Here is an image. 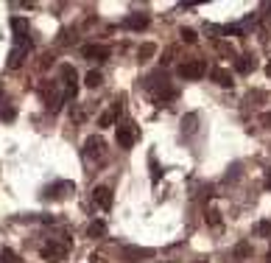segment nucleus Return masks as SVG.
<instances>
[{
    "label": "nucleus",
    "instance_id": "nucleus-1",
    "mask_svg": "<svg viewBox=\"0 0 271 263\" xmlns=\"http://www.w3.org/2000/svg\"><path fill=\"white\" fill-rule=\"evenodd\" d=\"M59 76H62V87H65V90H62V98H65V101H73L76 93H79V76H76L73 65H62Z\"/></svg>",
    "mask_w": 271,
    "mask_h": 263
},
{
    "label": "nucleus",
    "instance_id": "nucleus-2",
    "mask_svg": "<svg viewBox=\"0 0 271 263\" xmlns=\"http://www.w3.org/2000/svg\"><path fill=\"white\" fill-rule=\"evenodd\" d=\"M145 87H148L154 96H157V101H162V96L165 98H174V87L168 84V78H165V73H151L148 78H145Z\"/></svg>",
    "mask_w": 271,
    "mask_h": 263
},
{
    "label": "nucleus",
    "instance_id": "nucleus-3",
    "mask_svg": "<svg viewBox=\"0 0 271 263\" xmlns=\"http://www.w3.org/2000/svg\"><path fill=\"white\" fill-rule=\"evenodd\" d=\"M12 31H14V45L31 51V28H28V20H25V17H14L12 20Z\"/></svg>",
    "mask_w": 271,
    "mask_h": 263
},
{
    "label": "nucleus",
    "instance_id": "nucleus-4",
    "mask_svg": "<svg viewBox=\"0 0 271 263\" xmlns=\"http://www.w3.org/2000/svg\"><path fill=\"white\" fill-rule=\"evenodd\" d=\"M204 73H207L204 59H190V62H182L179 65V76L187 78V81H196V78H201Z\"/></svg>",
    "mask_w": 271,
    "mask_h": 263
},
{
    "label": "nucleus",
    "instance_id": "nucleus-5",
    "mask_svg": "<svg viewBox=\"0 0 271 263\" xmlns=\"http://www.w3.org/2000/svg\"><path fill=\"white\" fill-rule=\"evenodd\" d=\"M134 140H137V129H134V123H129V120L118 123V146H121V149H132Z\"/></svg>",
    "mask_w": 271,
    "mask_h": 263
},
{
    "label": "nucleus",
    "instance_id": "nucleus-6",
    "mask_svg": "<svg viewBox=\"0 0 271 263\" xmlns=\"http://www.w3.org/2000/svg\"><path fill=\"white\" fill-rule=\"evenodd\" d=\"M154 255V249H148V246H123L121 249V257L126 263H137L143 260V257H151Z\"/></svg>",
    "mask_w": 271,
    "mask_h": 263
},
{
    "label": "nucleus",
    "instance_id": "nucleus-7",
    "mask_svg": "<svg viewBox=\"0 0 271 263\" xmlns=\"http://www.w3.org/2000/svg\"><path fill=\"white\" fill-rule=\"evenodd\" d=\"M84 157L87 160H101L103 157V140L98 138V135H90V138L84 140Z\"/></svg>",
    "mask_w": 271,
    "mask_h": 263
},
{
    "label": "nucleus",
    "instance_id": "nucleus-8",
    "mask_svg": "<svg viewBox=\"0 0 271 263\" xmlns=\"http://www.w3.org/2000/svg\"><path fill=\"white\" fill-rule=\"evenodd\" d=\"M109 54H112V51H109L106 45H95V42H90V45L81 48V56H84V59H95V62H106Z\"/></svg>",
    "mask_w": 271,
    "mask_h": 263
},
{
    "label": "nucleus",
    "instance_id": "nucleus-9",
    "mask_svg": "<svg viewBox=\"0 0 271 263\" xmlns=\"http://www.w3.org/2000/svg\"><path fill=\"white\" fill-rule=\"evenodd\" d=\"M42 257H45V260L59 263V260H65V257H67V246H65V244H56V241H50V244L42 246Z\"/></svg>",
    "mask_w": 271,
    "mask_h": 263
},
{
    "label": "nucleus",
    "instance_id": "nucleus-10",
    "mask_svg": "<svg viewBox=\"0 0 271 263\" xmlns=\"http://www.w3.org/2000/svg\"><path fill=\"white\" fill-rule=\"evenodd\" d=\"M70 191H76V185L65 180V182H56V185L45 188V193H42V196H45V199H65Z\"/></svg>",
    "mask_w": 271,
    "mask_h": 263
},
{
    "label": "nucleus",
    "instance_id": "nucleus-11",
    "mask_svg": "<svg viewBox=\"0 0 271 263\" xmlns=\"http://www.w3.org/2000/svg\"><path fill=\"white\" fill-rule=\"evenodd\" d=\"M148 23H151V17L145 12H134L123 20V25H126L129 31H143V28H148Z\"/></svg>",
    "mask_w": 271,
    "mask_h": 263
},
{
    "label": "nucleus",
    "instance_id": "nucleus-12",
    "mask_svg": "<svg viewBox=\"0 0 271 263\" xmlns=\"http://www.w3.org/2000/svg\"><path fill=\"white\" fill-rule=\"evenodd\" d=\"M92 202H95L101 210H109V207H112V188L98 185L95 191H92Z\"/></svg>",
    "mask_w": 271,
    "mask_h": 263
},
{
    "label": "nucleus",
    "instance_id": "nucleus-13",
    "mask_svg": "<svg viewBox=\"0 0 271 263\" xmlns=\"http://www.w3.org/2000/svg\"><path fill=\"white\" fill-rule=\"evenodd\" d=\"M210 78L218 84V87H232V84H235V81H232V73H229L227 67H212Z\"/></svg>",
    "mask_w": 271,
    "mask_h": 263
},
{
    "label": "nucleus",
    "instance_id": "nucleus-14",
    "mask_svg": "<svg viewBox=\"0 0 271 263\" xmlns=\"http://www.w3.org/2000/svg\"><path fill=\"white\" fill-rule=\"evenodd\" d=\"M28 56V48H20V45H14L12 48V54H9V62H6V67L9 70H17L20 65H23V59Z\"/></svg>",
    "mask_w": 271,
    "mask_h": 263
},
{
    "label": "nucleus",
    "instance_id": "nucleus-15",
    "mask_svg": "<svg viewBox=\"0 0 271 263\" xmlns=\"http://www.w3.org/2000/svg\"><path fill=\"white\" fill-rule=\"evenodd\" d=\"M254 67H257V62H254V56H238V59H235V70L238 73H252L254 70Z\"/></svg>",
    "mask_w": 271,
    "mask_h": 263
},
{
    "label": "nucleus",
    "instance_id": "nucleus-16",
    "mask_svg": "<svg viewBox=\"0 0 271 263\" xmlns=\"http://www.w3.org/2000/svg\"><path fill=\"white\" fill-rule=\"evenodd\" d=\"M154 54H157V45H154V42H143V45L137 48V59L140 62H148Z\"/></svg>",
    "mask_w": 271,
    "mask_h": 263
},
{
    "label": "nucleus",
    "instance_id": "nucleus-17",
    "mask_svg": "<svg viewBox=\"0 0 271 263\" xmlns=\"http://www.w3.org/2000/svg\"><path fill=\"white\" fill-rule=\"evenodd\" d=\"M84 84L90 87V90H95V87H101V84H103V76H101L98 70H90V73L84 76Z\"/></svg>",
    "mask_w": 271,
    "mask_h": 263
},
{
    "label": "nucleus",
    "instance_id": "nucleus-18",
    "mask_svg": "<svg viewBox=\"0 0 271 263\" xmlns=\"http://www.w3.org/2000/svg\"><path fill=\"white\" fill-rule=\"evenodd\" d=\"M14 115H17V112H14V107L9 104V98H6V101L0 98V120H14Z\"/></svg>",
    "mask_w": 271,
    "mask_h": 263
},
{
    "label": "nucleus",
    "instance_id": "nucleus-19",
    "mask_svg": "<svg viewBox=\"0 0 271 263\" xmlns=\"http://www.w3.org/2000/svg\"><path fill=\"white\" fill-rule=\"evenodd\" d=\"M196 120H199V118H196V115H185V118H182V132H185V135H193V132H196Z\"/></svg>",
    "mask_w": 271,
    "mask_h": 263
},
{
    "label": "nucleus",
    "instance_id": "nucleus-20",
    "mask_svg": "<svg viewBox=\"0 0 271 263\" xmlns=\"http://www.w3.org/2000/svg\"><path fill=\"white\" fill-rule=\"evenodd\" d=\"M103 233H106V224L103 222H92L90 227H87V235H90V238H101Z\"/></svg>",
    "mask_w": 271,
    "mask_h": 263
},
{
    "label": "nucleus",
    "instance_id": "nucleus-21",
    "mask_svg": "<svg viewBox=\"0 0 271 263\" xmlns=\"http://www.w3.org/2000/svg\"><path fill=\"white\" fill-rule=\"evenodd\" d=\"M215 48L221 51L224 56H229V59H235V48L232 45H227V42H221V39H215Z\"/></svg>",
    "mask_w": 271,
    "mask_h": 263
},
{
    "label": "nucleus",
    "instance_id": "nucleus-22",
    "mask_svg": "<svg viewBox=\"0 0 271 263\" xmlns=\"http://www.w3.org/2000/svg\"><path fill=\"white\" fill-rule=\"evenodd\" d=\"M179 36H182V42H187V45H193V42L199 39L193 28H182V31H179Z\"/></svg>",
    "mask_w": 271,
    "mask_h": 263
},
{
    "label": "nucleus",
    "instance_id": "nucleus-23",
    "mask_svg": "<svg viewBox=\"0 0 271 263\" xmlns=\"http://www.w3.org/2000/svg\"><path fill=\"white\" fill-rule=\"evenodd\" d=\"M115 118H118V115L109 109V112H103L101 118H98V126H103V129H106V126H112V123H115Z\"/></svg>",
    "mask_w": 271,
    "mask_h": 263
},
{
    "label": "nucleus",
    "instance_id": "nucleus-24",
    "mask_svg": "<svg viewBox=\"0 0 271 263\" xmlns=\"http://www.w3.org/2000/svg\"><path fill=\"white\" fill-rule=\"evenodd\" d=\"M0 263H20V257L14 255L12 249H3V252H0Z\"/></svg>",
    "mask_w": 271,
    "mask_h": 263
},
{
    "label": "nucleus",
    "instance_id": "nucleus-25",
    "mask_svg": "<svg viewBox=\"0 0 271 263\" xmlns=\"http://www.w3.org/2000/svg\"><path fill=\"white\" fill-rule=\"evenodd\" d=\"M257 235H265V238H268L271 235V222H260L257 224Z\"/></svg>",
    "mask_w": 271,
    "mask_h": 263
},
{
    "label": "nucleus",
    "instance_id": "nucleus-26",
    "mask_svg": "<svg viewBox=\"0 0 271 263\" xmlns=\"http://www.w3.org/2000/svg\"><path fill=\"white\" fill-rule=\"evenodd\" d=\"M176 51H179V48H176V45H171V48H168V51H165V56H162V65H168V62H174V56H176Z\"/></svg>",
    "mask_w": 271,
    "mask_h": 263
},
{
    "label": "nucleus",
    "instance_id": "nucleus-27",
    "mask_svg": "<svg viewBox=\"0 0 271 263\" xmlns=\"http://www.w3.org/2000/svg\"><path fill=\"white\" fill-rule=\"evenodd\" d=\"M207 218H210V224H212V227H221V218H218V213H215V210H210V213H207Z\"/></svg>",
    "mask_w": 271,
    "mask_h": 263
},
{
    "label": "nucleus",
    "instance_id": "nucleus-28",
    "mask_svg": "<svg viewBox=\"0 0 271 263\" xmlns=\"http://www.w3.org/2000/svg\"><path fill=\"white\" fill-rule=\"evenodd\" d=\"M249 252H252V249H249V244H241V246L235 249V255H238V257H246Z\"/></svg>",
    "mask_w": 271,
    "mask_h": 263
},
{
    "label": "nucleus",
    "instance_id": "nucleus-29",
    "mask_svg": "<svg viewBox=\"0 0 271 263\" xmlns=\"http://www.w3.org/2000/svg\"><path fill=\"white\" fill-rule=\"evenodd\" d=\"M260 123H263V126H271V112H263V115H260Z\"/></svg>",
    "mask_w": 271,
    "mask_h": 263
},
{
    "label": "nucleus",
    "instance_id": "nucleus-30",
    "mask_svg": "<svg viewBox=\"0 0 271 263\" xmlns=\"http://www.w3.org/2000/svg\"><path fill=\"white\" fill-rule=\"evenodd\" d=\"M263 185H265V191H271V171H265V180H263Z\"/></svg>",
    "mask_w": 271,
    "mask_h": 263
},
{
    "label": "nucleus",
    "instance_id": "nucleus-31",
    "mask_svg": "<svg viewBox=\"0 0 271 263\" xmlns=\"http://www.w3.org/2000/svg\"><path fill=\"white\" fill-rule=\"evenodd\" d=\"M268 263H271V252H268Z\"/></svg>",
    "mask_w": 271,
    "mask_h": 263
}]
</instances>
